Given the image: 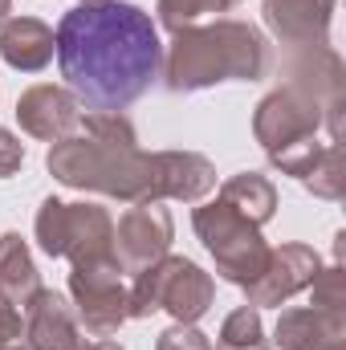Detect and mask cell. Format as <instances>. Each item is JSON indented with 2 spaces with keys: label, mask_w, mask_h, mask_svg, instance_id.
<instances>
[{
  "label": "cell",
  "mask_w": 346,
  "mask_h": 350,
  "mask_svg": "<svg viewBox=\"0 0 346 350\" xmlns=\"http://www.w3.org/2000/svg\"><path fill=\"white\" fill-rule=\"evenodd\" d=\"M232 4H237V0H159V4H155V16H159V25H163V29L179 33V29L196 25L200 16L232 12Z\"/></svg>",
  "instance_id": "obj_21"
},
{
  "label": "cell",
  "mask_w": 346,
  "mask_h": 350,
  "mask_svg": "<svg viewBox=\"0 0 346 350\" xmlns=\"http://www.w3.org/2000/svg\"><path fill=\"white\" fill-rule=\"evenodd\" d=\"M220 200L232 204L241 216H249L253 224H269L273 212H277V187L257 172H241V175H228L220 183Z\"/></svg>",
  "instance_id": "obj_18"
},
{
  "label": "cell",
  "mask_w": 346,
  "mask_h": 350,
  "mask_svg": "<svg viewBox=\"0 0 346 350\" xmlns=\"http://www.w3.org/2000/svg\"><path fill=\"white\" fill-rule=\"evenodd\" d=\"M338 0H265V25L293 53L330 45V16Z\"/></svg>",
  "instance_id": "obj_12"
},
{
  "label": "cell",
  "mask_w": 346,
  "mask_h": 350,
  "mask_svg": "<svg viewBox=\"0 0 346 350\" xmlns=\"http://www.w3.org/2000/svg\"><path fill=\"white\" fill-rule=\"evenodd\" d=\"M45 167L57 183L74 191H98L122 204H155L151 200V155L122 143H102L90 135H70L49 147Z\"/></svg>",
  "instance_id": "obj_3"
},
{
  "label": "cell",
  "mask_w": 346,
  "mask_h": 350,
  "mask_svg": "<svg viewBox=\"0 0 346 350\" xmlns=\"http://www.w3.org/2000/svg\"><path fill=\"white\" fill-rule=\"evenodd\" d=\"M78 4H106V0H78Z\"/></svg>",
  "instance_id": "obj_31"
},
{
  "label": "cell",
  "mask_w": 346,
  "mask_h": 350,
  "mask_svg": "<svg viewBox=\"0 0 346 350\" xmlns=\"http://www.w3.org/2000/svg\"><path fill=\"white\" fill-rule=\"evenodd\" d=\"M302 183H306V191L318 196V200H343L346 196V151H343V143L322 147L318 163L310 167V175H306Z\"/></svg>",
  "instance_id": "obj_19"
},
{
  "label": "cell",
  "mask_w": 346,
  "mask_h": 350,
  "mask_svg": "<svg viewBox=\"0 0 346 350\" xmlns=\"http://www.w3.org/2000/svg\"><path fill=\"white\" fill-rule=\"evenodd\" d=\"M16 122L25 135H33L41 143H62L82 122V102L74 98V90L41 82L16 98Z\"/></svg>",
  "instance_id": "obj_11"
},
{
  "label": "cell",
  "mask_w": 346,
  "mask_h": 350,
  "mask_svg": "<svg viewBox=\"0 0 346 350\" xmlns=\"http://www.w3.org/2000/svg\"><path fill=\"white\" fill-rule=\"evenodd\" d=\"M41 273L33 265V253L25 245L21 232H4L0 237V301H8L12 310H29L33 297L41 293Z\"/></svg>",
  "instance_id": "obj_17"
},
{
  "label": "cell",
  "mask_w": 346,
  "mask_h": 350,
  "mask_svg": "<svg viewBox=\"0 0 346 350\" xmlns=\"http://www.w3.org/2000/svg\"><path fill=\"white\" fill-rule=\"evenodd\" d=\"M86 350H127V347H118V342H110V338H98V342H90Z\"/></svg>",
  "instance_id": "obj_28"
},
{
  "label": "cell",
  "mask_w": 346,
  "mask_h": 350,
  "mask_svg": "<svg viewBox=\"0 0 346 350\" xmlns=\"http://www.w3.org/2000/svg\"><path fill=\"white\" fill-rule=\"evenodd\" d=\"M269 74V41L257 25L216 16L212 25L179 29L163 53V86L172 94L220 86V82H261Z\"/></svg>",
  "instance_id": "obj_2"
},
{
  "label": "cell",
  "mask_w": 346,
  "mask_h": 350,
  "mask_svg": "<svg viewBox=\"0 0 346 350\" xmlns=\"http://www.w3.org/2000/svg\"><path fill=\"white\" fill-rule=\"evenodd\" d=\"M322 257L310 249V245H281V249H269V261L257 277L245 285V297L249 306H285L293 293L310 289V281L318 277Z\"/></svg>",
  "instance_id": "obj_10"
},
{
  "label": "cell",
  "mask_w": 346,
  "mask_h": 350,
  "mask_svg": "<svg viewBox=\"0 0 346 350\" xmlns=\"http://www.w3.org/2000/svg\"><path fill=\"white\" fill-rule=\"evenodd\" d=\"M8 12H12V0H0V25L8 21Z\"/></svg>",
  "instance_id": "obj_29"
},
{
  "label": "cell",
  "mask_w": 346,
  "mask_h": 350,
  "mask_svg": "<svg viewBox=\"0 0 346 350\" xmlns=\"http://www.w3.org/2000/svg\"><path fill=\"white\" fill-rule=\"evenodd\" d=\"M25 338V322H21V310H12L8 301H0V350H8L12 342Z\"/></svg>",
  "instance_id": "obj_27"
},
{
  "label": "cell",
  "mask_w": 346,
  "mask_h": 350,
  "mask_svg": "<svg viewBox=\"0 0 346 350\" xmlns=\"http://www.w3.org/2000/svg\"><path fill=\"white\" fill-rule=\"evenodd\" d=\"M155 350H212V338L204 330L187 326V322H175L155 338Z\"/></svg>",
  "instance_id": "obj_25"
},
{
  "label": "cell",
  "mask_w": 346,
  "mask_h": 350,
  "mask_svg": "<svg viewBox=\"0 0 346 350\" xmlns=\"http://www.w3.org/2000/svg\"><path fill=\"white\" fill-rule=\"evenodd\" d=\"M216 187V167L200 151H151V200L200 204Z\"/></svg>",
  "instance_id": "obj_13"
},
{
  "label": "cell",
  "mask_w": 346,
  "mask_h": 350,
  "mask_svg": "<svg viewBox=\"0 0 346 350\" xmlns=\"http://www.w3.org/2000/svg\"><path fill=\"white\" fill-rule=\"evenodd\" d=\"M21 163H25V143L0 126V179H12L21 172Z\"/></svg>",
  "instance_id": "obj_26"
},
{
  "label": "cell",
  "mask_w": 346,
  "mask_h": 350,
  "mask_svg": "<svg viewBox=\"0 0 346 350\" xmlns=\"http://www.w3.org/2000/svg\"><path fill=\"white\" fill-rule=\"evenodd\" d=\"M8 350H33V347H29V342H12Z\"/></svg>",
  "instance_id": "obj_30"
},
{
  "label": "cell",
  "mask_w": 346,
  "mask_h": 350,
  "mask_svg": "<svg viewBox=\"0 0 346 350\" xmlns=\"http://www.w3.org/2000/svg\"><path fill=\"white\" fill-rule=\"evenodd\" d=\"M261 350H269V347H261Z\"/></svg>",
  "instance_id": "obj_32"
},
{
  "label": "cell",
  "mask_w": 346,
  "mask_h": 350,
  "mask_svg": "<svg viewBox=\"0 0 346 350\" xmlns=\"http://www.w3.org/2000/svg\"><path fill=\"white\" fill-rule=\"evenodd\" d=\"M25 342L33 350H86L74 306L53 289H41L25 310Z\"/></svg>",
  "instance_id": "obj_14"
},
{
  "label": "cell",
  "mask_w": 346,
  "mask_h": 350,
  "mask_svg": "<svg viewBox=\"0 0 346 350\" xmlns=\"http://www.w3.org/2000/svg\"><path fill=\"white\" fill-rule=\"evenodd\" d=\"M277 350H346V314H322V310H281L277 330H273Z\"/></svg>",
  "instance_id": "obj_15"
},
{
  "label": "cell",
  "mask_w": 346,
  "mask_h": 350,
  "mask_svg": "<svg viewBox=\"0 0 346 350\" xmlns=\"http://www.w3.org/2000/svg\"><path fill=\"white\" fill-rule=\"evenodd\" d=\"M318 155H322V143H318V139H302V143H289V147L273 151V155H269V163H273L281 175L306 179V175H310V167L318 163Z\"/></svg>",
  "instance_id": "obj_24"
},
{
  "label": "cell",
  "mask_w": 346,
  "mask_h": 350,
  "mask_svg": "<svg viewBox=\"0 0 346 350\" xmlns=\"http://www.w3.org/2000/svg\"><path fill=\"white\" fill-rule=\"evenodd\" d=\"M37 245L45 257H66L70 265L118 261L114 257V220L102 204H66L57 196L41 200L33 220Z\"/></svg>",
  "instance_id": "obj_5"
},
{
  "label": "cell",
  "mask_w": 346,
  "mask_h": 350,
  "mask_svg": "<svg viewBox=\"0 0 346 350\" xmlns=\"http://www.w3.org/2000/svg\"><path fill=\"white\" fill-rule=\"evenodd\" d=\"M310 310L346 314V273L338 261L330 265V269H318V277L310 281Z\"/></svg>",
  "instance_id": "obj_22"
},
{
  "label": "cell",
  "mask_w": 346,
  "mask_h": 350,
  "mask_svg": "<svg viewBox=\"0 0 346 350\" xmlns=\"http://www.w3.org/2000/svg\"><path fill=\"white\" fill-rule=\"evenodd\" d=\"M175 220L163 204H135L122 212L118 228H114V257L122 265V273H143L147 265L163 261L172 249Z\"/></svg>",
  "instance_id": "obj_9"
},
{
  "label": "cell",
  "mask_w": 346,
  "mask_h": 350,
  "mask_svg": "<svg viewBox=\"0 0 346 350\" xmlns=\"http://www.w3.org/2000/svg\"><path fill=\"white\" fill-rule=\"evenodd\" d=\"M0 57L21 74H41L53 62V29L37 16H8L0 25Z\"/></svg>",
  "instance_id": "obj_16"
},
{
  "label": "cell",
  "mask_w": 346,
  "mask_h": 350,
  "mask_svg": "<svg viewBox=\"0 0 346 350\" xmlns=\"http://www.w3.org/2000/svg\"><path fill=\"white\" fill-rule=\"evenodd\" d=\"M191 228H196L200 245L212 253L216 273H220L224 281L241 285V289H245L261 269H265V261H269V245H265L261 228L249 216H241L232 204H224L220 196H216L212 204H200V208L191 212Z\"/></svg>",
  "instance_id": "obj_6"
},
{
  "label": "cell",
  "mask_w": 346,
  "mask_h": 350,
  "mask_svg": "<svg viewBox=\"0 0 346 350\" xmlns=\"http://www.w3.org/2000/svg\"><path fill=\"white\" fill-rule=\"evenodd\" d=\"M53 53L66 90L86 110L122 114L159 82L163 45L151 12L131 0L78 4L57 21Z\"/></svg>",
  "instance_id": "obj_1"
},
{
  "label": "cell",
  "mask_w": 346,
  "mask_h": 350,
  "mask_svg": "<svg viewBox=\"0 0 346 350\" xmlns=\"http://www.w3.org/2000/svg\"><path fill=\"white\" fill-rule=\"evenodd\" d=\"M265 347V322H261V310L253 306H241L224 318L220 326V338L216 350H261Z\"/></svg>",
  "instance_id": "obj_20"
},
{
  "label": "cell",
  "mask_w": 346,
  "mask_h": 350,
  "mask_svg": "<svg viewBox=\"0 0 346 350\" xmlns=\"http://www.w3.org/2000/svg\"><path fill=\"white\" fill-rule=\"evenodd\" d=\"M70 306L90 338H114L122 322H131V301L122 285V265L118 261H90L70 269Z\"/></svg>",
  "instance_id": "obj_7"
},
{
  "label": "cell",
  "mask_w": 346,
  "mask_h": 350,
  "mask_svg": "<svg viewBox=\"0 0 346 350\" xmlns=\"http://www.w3.org/2000/svg\"><path fill=\"white\" fill-rule=\"evenodd\" d=\"M90 139H102V143H122V147H139V135H135V122L127 114H114V110H86L82 122Z\"/></svg>",
  "instance_id": "obj_23"
},
{
  "label": "cell",
  "mask_w": 346,
  "mask_h": 350,
  "mask_svg": "<svg viewBox=\"0 0 346 350\" xmlns=\"http://www.w3.org/2000/svg\"><path fill=\"white\" fill-rule=\"evenodd\" d=\"M318 131H322V106L297 86H277L253 110V135L265 147V155L302 139H318Z\"/></svg>",
  "instance_id": "obj_8"
},
{
  "label": "cell",
  "mask_w": 346,
  "mask_h": 350,
  "mask_svg": "<svg viewBox=\"0 0 346 350\" xmlns=\"http://www.w3.org/2000/svg\"><path fill=\"white\" fill-rule=\"evenodd\" d=\"M127 310L131 318H151L159 310H168L175 322L196 326L212 301H216V281L212 273H204L196 261L187 257H163V261L147 265L143 273H135V285L127 289Z\"/></svg>",
  "instance_id": "obj_4"
}]
</instances>
